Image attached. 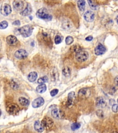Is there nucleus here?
Listing matches in <instances>:
<instances>
[{
    "label": "nucleus",
    "instance_id": "1",
    "mask_svg": "<svg viewBox=\"0 0 118 133\" xmlns=\"http://www.w3.org/2000/svg\"><path fill=\"white\" fill-rule=\"evenodd\" d=\"M36 15L38 18L46 20H51L52 19V16L51 14H50L48 10L43 8L38 10L37 13Z\"/></svg>",
    "mask_w": 118,
    "mask_h": 133
},
{
    "label": "nucleus",
    "instance_id": "25",
    "mask_svg": "<svg viewBox=\"0 0 118 133\" xmlns=\"http://www.w3.org/2000/svg\"><path fill=\"white\" fill-rule=\"evenodd\" d=\"M62 27L64 29L66 30H68L72 27V24L70 21L68 20H66L63 23Z\"/></svg>",
    "mask_w": 118,
    "mask_h": 133
},
{
    "label": "nucleus",
    "instance_id": "20",
    "mask_svg": "<svg viewBox=\"0 0 118 133\" xmlns=\"http://www.w3.org/2000/svg\"><path fill=\"white\" fill-rule=\"evenodd\" d=\"M46 90H47V86L44 84H41L40 85L38 86L36 89L37 92L39 93H44L46 91Z\"/></svg>",
    "mask_w": 118,
    "mask_h": 133
},
{
    "label": "nucleus",
    "instance_id": "40",
    "mask_svg": "<svg viewBox=\"0 0 118 133\" xmlns=\"http://www.w3.org/2000/svg\"><path fill=\"white\" fill-rule=\"evenodd\" d=\"M117 24H118V16L117 17Z\"/></svg>",
    "mask_w": 118,
    "mask_h": 133
},
{
    "label": "nucleus",
    "instance_id": "34",
    "mask_svg": "<svg viewBox=\"0 0 118 133\" xmlns=\"http://www.w3.org/2000/svg\"><path fill=\"white\" fill-rule=\"evenodd\" d=\"M58 92H59V90L58 89H54L51 91L50 95L52 97H54L57 94V93H58Z\"/></svg>",
    "mask_w": 118,
    "mask_h": 133
},
{
    "label": "nucleus",
    "instance_id": "37",
    "mask_svg": "<svg viewBox=\"0 0 118 133\" xmlns=\"http://www.w3.org/2000/svg\"><path fill=\"white\" fill-rule=\"evenodd\" d=\"M114 83L116 86H118V76H116L114 79Z\"/></svg>",
    "mask_w": 118,
    "mask_h": 133
},
{
    "label": "nucleus",
    "instance_id": "28",
    "mask_svg": "<svg viewBox=\"0 0 118 133\" xmlns=\"http://www.w3.org/2000/svg\"><path fill=\"white\" fill-rule=\"evenodd\" d=\"M81 127V124L78 123H75L72 124L71 127V129L73 131L79 129Z\"/></svg>",
    "mask_w": 118,
    "mask_h": 133
},
{
    "label": "nucleus",
    "instance_id": "30",
    "mask_svg": "<svg viewBox=\"0 0 118 133\" xmlns=\"http://www.w3.org/2000/svg\"><path fill=\"white\" fill-rule=\"evenodd\" d=\"M73 42V38L71 36H68L66 38V43L67 45L72 44Z\"/></svg>",
    "mask_w": 118,
    "mask_h": 133
},
{
    "label": "nucleus",
    "instance_id": "22",
    "mask_svg": "<svg viewBox=\"0 0 118 133\" xmlns=\"http://www.w3.org/2000/svg\"><path fill=\"white\" fill-rule=\"evenodd\" d=\"M62 74L66 77H69L71 75V70L68 66H65L62 69Z\"/></svg>",
    "mask_w": 118,
    "mask_h": 133
},
{
    "label": "nucleus",
    "instance_id": "4",
    "mask_svg": "<svg viewBox=\"0 0 118 133\" xmlns=\"http://www.w3.org/2000/svg\"><path fill=\"white\" fill-rule=\"evenodd\" d=\"M20 109L19 106L14 103L8 105L7 107V112L12 115H16L18 114L20 111Z\"/></svg>",
    "mask_w": 118,
    "mask_h": 133
},
{
    "label": "nucleus",
    "instance_id": "33",
    "mask_svg": "<svg viewBox=\"0 0 118 133\" xmlns=\"http://www.w3.org/2000/svg\"><path fill=\"white\" fill-rule=\"evenodd\" d=\"M10 85H11V86L14 89H17L19 87V86L17 84V83L13 80L11 81V84Z\"/></svg>",
    "mask_w": 118,
    "mask_h": 133
},
{
    "label": "nucleus",
    "instance_id": "36",
    "mask_svg": "<svg viewBox=\"0 0 118 133\" xmlns=\"http://www.w3.org/2000/svg\"><path fill=\"white\" fill-rule=\"evenodd\" d=\"M13 25H15V26H20V20H16L15 21H14L13 23Z\"/></svg>",
    "mask_w": 118,
    "mask_h": 133
},
{
    "label": "nucleus",
    "instance_id": "23",
    "mask_svg": "<svg viewBox=\"0 0 118 133\" xmlns=\"http://www.w3.org/2000/svg\"><path fill=\"white\" fill-rule=\"evenodd\" d=\"M51 79L53 80V81H55L56 80V79L58 78L59 75H58V71L56 69V68H53L52 70H51Z\"/></svg>",
    "mask_w": 118,
    "mask_h": 133
},
{
    "label": "nucleus",
    "instance_id": "41",
    "mask_svg": "<svg viewBox=\"0 0 118 133\" xmlns=\"http://www.w3.org/2000/svg\"><path fill=\"white\" fill-rule=\"evenodd\" d=\"M6 133H11L10 132H6Z\"/></svg>",
    "mask_w": 118,
    "mask_h": 133
},
{
    "label": "nucleus",
    "instance_id": "15",
    "mask_svg": "<svg viewBox=\"0 0 118 133\" xmlns=\"http://www.w3.org/2000/svg\"><path fill=\"white\" fill-rule=\"evenodd\" d=\"M7 43L11 46H14L18 43V39L16 37L13 35L8 36L6 38Z\"/></svg>",
    "mask_w": 118,
    "mask_h": 133
},
{
    "label": "nucleus",
    "instance_id": "18",
    "mask_svg": "<svg viewBox=\"0 0 118 133\" xmlns=\"http://www.w3.org/2000/svg\"><path fill=\"white\" fill-rule=\"evenodd\" d=\"M34 129L36 131L38 132H42L43 131L44 129L43 128L41 123H40L39 121H36L34 124Z\"/></svg>",
    "mask_w": 118,
    "mask_h": 133
},
{
    "label": "nucleus",
    "instance_id": "8",
    "mask_svg": "<svg viewBox=\"0 0 118 133\" xmlns=\"http://www.w3.org/2000/svg\"><path fill=\"white\" fill-rule=\"evenodd\" d=\"M14 56L17 59H24L27 57L28 53L25 49H20L16 51Z\"/></svg>",
    "mask_w": 118,
    "mask_h": 133
},
{
    "label": "nucleus",
    "instance_id": "26",
    "mask_svg": "<svg viewBox=\"0 0 118 133\" xmlns=\"http://www.w3.org/2000/svg\"><path fill=\"white\" fill-rule=\"evenodd\" d=\"M88 2L91 9L93 10H97L98 9V6L94 1L92 0H88Z\"/></svg>",
    "mask_w": 118,
    "mask_h": 133
},
{
    "label": "nucleus",
    "instance_id": "27",
    "mask_svg": "<svg viewBox=\"0 0 118 133\" xmlns=\"http://www.w3.org/2000/svg\"><path fill=\"white\" fill-rule=\"evenodd\" d=\"M48 81V77L46 76H45L39 78L38 80V83L40 84H43L46 82H47Z\"/></svg>",
    "mask_w": 118,
    "mask_h": 133
},
{
    "label": "nucleus",
    "instance_id": "7",
    "mask_svg": "<svg viewBox=\"0 0 118 133\" xmlns=\"http://www.w3.org/2000/svg\"><path fill=\"white\" fill-rule=\"evenodd\" d=\"M51 114L53 117L57 119H61L64 118V112L58 109H54L51 111Z\"/></svg>",
    "mask_w": 118,
    "mask_h": 133
},
{
    "label": "nucleus",
    "instance_id": "12",
    "mask_svg": "<svg viewBox=\"0 0 118 133\" xmlns=\"http://www.w3.org/2000/svg\"><path fill=\"white\" fill-rule=\"evenodd\" d=\"M14 9L17 11L21 10L23 9L24 4L23 1L20 0H14L13 3Z\"/></svg>",
    "mask_w": 118,
    "mask_h": 133
},
{
    "label": "nucleus",
    "instance_id": "16",
    "mask_svg": "<svg viewBox=\"0 0 118 133\" xmlns=\"http://www.w3.org/2000/svg\"><path fill=\"white\" fill-rule=\"evenodd\" d=\"M75 98V93L74 92L70 93L68 95V98L67 102V105L68 107H71L73 104L74 99Z\"/></svg>",
    "mask_w": 118,
    "mask_h": 133
},
{
    "label": "nucleus",
    "instance_id": "10",
    "mask_svg": "<svg viewBox=\"0 0 118 133\" xmlns=\"http://www.w3.org/2000/svg\"><path fill=\"white\" fill-rule=\"evenodd\" d=\"M44 104V100L42 97H39L35 99L32 102V106L33 108H38L42 106Z\"/></svg>",
    "mask_w": 118,
    "mask_h": 133
},
{
    "label": "nucleus",
    "instance_id": "19",
    "mask_svg": "<svg viewBox=\"0 0 118 133\" xmlns=\"http://www.w3.org/2000/svg\"><path fill=\"white\" fill-rule=\"evenodd\" d=\"M38 77V74L35 72H32L30 73L28 75V80L31 82L35 81Z\"/></svg>",
    "mask_w": 118,
    "mask_h": 133
},
{
    "label": "nucleus",
    "instance_id": "29",
    "mask_svg": "<svg viewBox=\"0 0 118 133\" xmlns=\"http://www.w3.org/2000/svg\"><path fill=\"white\" fill-rule=\"evenodd\" d=\"M8 27V23L6 21H3L0 22V29H6Z\"/></svg>",
    "mask_w": 118,
    "mask_h": 133
},
{
    "label": "nucleus",
    "instance_id": "32",
    "mask_svg": "<svg viewBox=\"0 0 118 133\" xmlns=\"http://www.w3.org/2000/svg\"><path fill=\"white\" fill-rule=\"evenodd\" d=\"M97 115L100 118H103L104 117V113L102 111L99 110L97 111Z\"/></svg>",
    "mask_w": 118,
    "mask_h": 133
},
{
    "label": "nucleus",
    "instance_id": "2",
    "mask_svg": "<svg viewBox=\"0 0 118 133\" xmlns=\"http://www.w3.org/2000/svg\"><path fill=\"white\" fill-rule=\"evenodd\" d=\"M20 34L24 38L30 37L33 31V28L30 25L24 26L18 30Z\"/></svg>",
    "mask_w": 118,
    "mask_h": 133
},
{
    "label": "nucleus",
    "instance_id": "42",
    "mask_svg": "<svg viewBox=\"0 0 118 133\" xmlns=\"http://www.w3.org/2000/svg\"><path fill=\"white\" fill-rule=\"evenodd\" d=\"M117 102H118V100H117Z\"/></svg>",
    "mask_w": 118,
    "mask_h": 133
},
{
    "label": "nucleus",
    "instance_id": "17",
    "mask_svg": "<svg viewBox=\"0 0 118 133\" xmlns=\"http://www.w3.org/2000/svg\"><path fill=\"white\" fill-rule=\"evenodd\" d=\"M31 12H32L31 6L30 4H28L27 5V7H26V8L25 9V10H24L23 11L21 12L20 14L24 16H26L30 15L31 13Z\"/></svg>",
    "mask_w": 118,
    "mask_h": 133
},
{
    "label": "nucleus",
    "instance_id": "38",
    "mask_svg": "<svg viewBox=\"0 0 118 133\" xmlns=\"http://www.w3.org/2000/svg\"><path fill=\"white\" fill-rule=\"evenodd\" d=\"M85 39H86V40H87V41H91L92 39H93V37H92V36H88V37H87L86 38H85Z\"/></svg>",
    "mask_w": 118,
    "mask_h": 133
},
{
    "label": "nucleus",
    "instance_id": "6",
    "mask_svg": "<svg viewBox=\"0 0 118 133\" xmlns=\"http://www.w3.org/2000/svg\"><path fill=\"white\" fill-rule=\"evenodd\" d=\"M12 12V9L10 5L7 3L2 4L0 8V13L5 16L9 15Z\"/></svg>",
    "mask_w": 118,
    "mask_h": 133
},
{
    "label": "nucleus",
    "instance_id": "9",
    "mask_svg": "<svg viewBox=\"0 0 118 133\" xmlns=\"http://www.w3.org/2000/svg\"><path fill=\"white\" fill-rule=\"evenodd\" d=\"M90 94V92L88 88H82L79 91L78 95L81 98H87Z\"/></svg>",
    "mask_w": 118,
    "mask_h": 133
},
{
    "label": "nucleus",
    "instance_id": "24",
    "mask_svg": "<svg viewBox=\"0 0 118 133\" xmlns=\"http://www.w3.org/2000/svg\"><path fill=\"white\" fill-rule=\"evenodd\" d=\"M78 6L79 10L81 12H84L85 10V1L83 0L78 1Z\"/></svg>",
    "mask_w": 118,
    "mask_h": 133
},
{
    "label": "nucleus",
    "instance_id": "39",
    "mask_svg": "<svg viewBox=\"0 0 118 133\" xmlns=\"http://www.w3.org/2000/svg\"><path fill=\"white\" fill-rule=\"evenodd\" d=\"M111 133H118V132H116V131H114V132H113Z\"/></svg>",
    "mask_w": 118,
    "mask_h": 133
},
{
    "label": "nucleus",
    "instance_id": "35",
    "mask_svg": "<svg viewBox=\"0 0 118 133\" xmlns=\"http://www.w3.org/2000/svg\"><path fill=\"white\" fill-rule=\"evenodd\" d=\"M118 104H114L112 106V111L113 112L116 113L118 111Z\"/></svg>",
    "mask_w": 118,
    "mask_h": 133
},
{
    "label": "nucleus",
    "instance_id": "31",
    "mask_svg": "<svg viewBox=\"0 0 118 133\" xmlns=\"http://www.w3.org/2000/svg\"><path fill=\"white\" fill-rule=\"evenodd\" d=\"M61 41H62V39L61 38V37L59 35H56L55 39V44H59L61 42Z\"/></svg>",
    "mask_w": 118,
    "mask_h": 133
},
{
    "label": "nucleus",
    "instance_id": "11",
    "mask_svg": "<svg viewBox=\"0 0 118 133\" xmlns=\"http://www.w3.org/2000/svg\"><path fill=\"white\" fill-rule=\"evenodd\" d=\"M105 52H106V48L103 45H102L101 44H99L95 49V54L97 56L103 55L105 53Z\"/></svg>",
    "mask_w": 118,
    "mask_h": 133
},
{
    "label": "nucleus",
    "instance_id": "5",
    "mask_svg": "<svg viewBox=\"0 0 118 133\" xmlns=\"http://www.w3.org/2000/svg\"><path fill=\"white\" fill-rule=\"evenodd\" d=\"M41 123L44 129H48L53 126L54 124V121L51 118L46 116L42 120Z\"/></svg>",
    "mask_w": 118,
    "mask_h": 133
},
{
    "label": "nucleus",
    "instance_id": "13",
    "mask_svg": "<svg viewBox=\"0 0 118 133\" xmlns=\"http://www.w3.org/2000/svg\"><path fill=\"white\" fill-rule=\"evenodd\" d=\"M96 106L97 107L101 108L105 107L107 105L105 99L103 97H98L96 99Z\"/></svg>",
    "mask_w": 118,
    "mask_h": 133
},
{
    "label": "nucleus",
    "instance_id": "21",
    "mask_svg": "<svg viewBox=\"0 0 118 133\" xmlns=\"http://www.w3.org/2000/svg\"><path fill=\"white\" fill-rule=\"evenodd\" d=\"M20 104L24 106H27L29 105V101L24 97H20L19 99Z\"/></svg>",
    "mask_w": 118,
    "mask_h": 133
},
{
    "label": "nucleus",
    "instance_id": "14",
    "mask_svg": "<svg viewBox=\"0 0 118 133\" xmlns=\"http://www.w3.org/2000/svg\"><path fill=\"white\" fill-rule=\"evenodd\" d=\"M84 18L88 22H92L94 20L95 18V14L94 13L91 11H88L84 14Z\"/></svg>",
    "mask_w": 118,
    "mask_h": 133
},
{
    "label": "nucleus",
    "instance_id": "3",
    "mask_svg": "<svg viewBox=\"0 0 118 133\" xmlns=\"http://www.w3.org/2000/svg\"><path fill=\"white\" fill-rule=\"evenodd\" d=\"M88 53L83 50H79L76 53L75 56L76 60L79 62H85L88 59Z\"/></svg>",
    "mask_w": 118,
    "mask_h": 133
}]
</instances>
